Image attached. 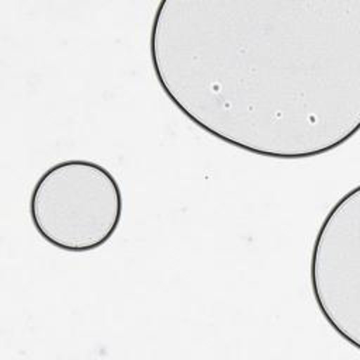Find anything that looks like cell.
Instances as JSON below:
<instances>
[{"mask_svg":"<svg viewBox=\"0 0 360 360\" xmlns=\"http://www.w3.org/2000/svg\"><path fill=\"white\" fill-rule=\"evenodd\" d=\"M149 53L169 101L238 149L305 159L359 131L357 0H163Z\"/></svg>","mask_w":360,"mask_h":360,"instance_id":"obj_1","label":"cell"},{"mask_svg":"<svg viewBox=\"0 0 360 360\" xmlns=\"http://www.w3.org/2000/svg\"><path fill=\"white\" fill-rule=\"evenodd\" d=\"M30 218L51 246L86 253L105 245L122 218V193L115 176L87 159L48 167L30 194Z\"/></svg>","mask_w":360,"mask_h":360,"instance_id":"obj_2","label":"cell"},{"mask_svg":"<svg viewBox=\"0 0 360 360\" xmlns=\"http://www.w3.org/2000/svg\"><path fill=\"white\" fill-rule=\"evenodd\" d=\"M309 278L329 326L360 349V186L326 214L314 240Z\"/></svg>","mask_w":360,"mask_h":360,"instance_id":"obj_3","label":"cell"}]
</instances>
